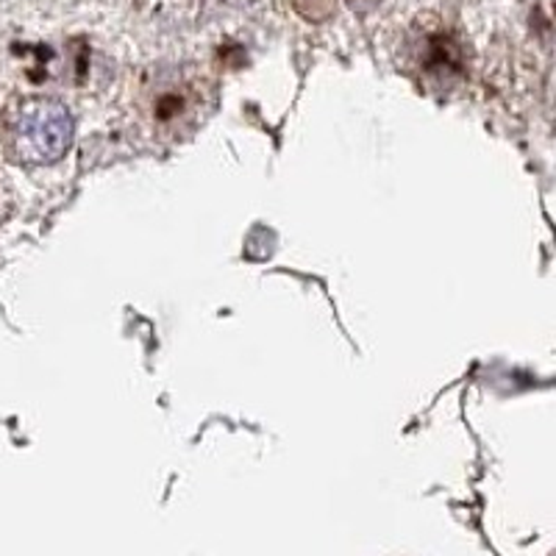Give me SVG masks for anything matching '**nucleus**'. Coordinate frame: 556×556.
Listing matches in <instances>:
<instances>
[{
  "instance_id": "obj_1",
  "label": "nucleus",
  "mask_w": 556,
  "mask_h": 556,
  "mask_svg": "<svg viewBox=\"0 0 556 556\" xmlns=\"http://www.w3.org/2000/svg\"><path fill=\"white\" fill-rule=\"evenodd\" d=\"M73 117L53 98H17L3 109L0 142L12 162L26 167L53 165L73 146Z\"/></svg>"
},
{
  "instance_id": "obj_2",
  "label": "nucleus",
  "mask_w": 556,
  "mask_h": 556,
  "mask_svg": "<svg viewBox=\"0 0 556 556\" xmlns=\"http://www.w3.org/2000/svg\"><path fill=\"white\" fill-rule=\"evenodd\" d=\"M295 3V12L306 20H326L334 12V0H292Z\"/></svg>"
},
{
  "instance_id": "obj_3",
  "label": "nucleus",
  "mask_w": 556,
  "mask_h": 556,
  "mask_svg": "<svg viewBox=\"0 0 556 556\" xmlns=\"http://www.w3.org/2000/svg\"><path fill=\"white\" fill-rule=\"evenodd\" d=\"M554 556H556V554H554Z\"/></svg>"
}]
</instances>
